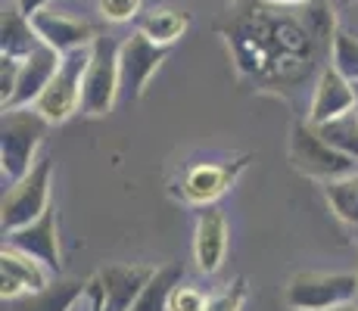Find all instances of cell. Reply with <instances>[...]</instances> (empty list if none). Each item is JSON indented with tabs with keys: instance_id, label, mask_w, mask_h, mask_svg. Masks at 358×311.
<instances>
[{
	"instance_id": "obj_2",
	"label": "cell",
	"mask_w": 358,
	"mask_h": 311,
	"mask_svg": "<svg viewBox=\"0 0 358 311\" xmlns=\"http://www.w3.org/2000/svg\"><path fill=\"white\" fill-rule=\"evenodd\" d=\"M50 122L34 106L3 109L0 119V171L6 184L22 181L38 165V147L44 143Z\"/></svg>"
},
{
	"instance_id": "obj_31",
	"label": "cell",
	"mask_w": 358,
	"mask_h": 311,
	"mask_svg": "<svg viewBox=\"0 0 358 311\" xmlns=\"http://www.w3.org/2000/svg\"><path fill=\"white\" fill-rule=\"evenodd\" d=\"M334 311H358V299L355 302H346V305H340V308H334Z\"/></svg>"
},
{
	"instance_id": "obj_17",
	"label": "cell",
	"mask_w": 358,
	"mask_h": 311,
	"mask_svg": "<svg viewBox=\"0 0 358 311\" xmlns=\"http://www.w3.org/2000/svg\"><path fill=\"white\" fill-rule=\"evenodd\" d=\"M41 47V38L34 31L31 19L16 10V3L6 6L3 19H0V57L13 59H29Z\"/></svg>"
},
{
	"instance_id": "obj_20",
	"label": "cell",
	"mask_w": 358,
	"mask_h": 311,
	"mask_svg": "<svg viewBox=\"0 0 358 311\" xmlns=\"http://www.w3.org/2000/svg\"><path fill=\"white\" fill-rule=\"evenodd\" d=\"M324 196L330 203V212L352 231V237L358 240V171L346 178L324 184Z\"/></svg>"
},
{
	"instance_id": "obj_30",
	"label": "cell",
	"mask_w": 358,
	"mask_h": 311,
	"mask_svg": "<svg viewBox=\"0 0 358 311\" xmlns=\"http://www.w3.org/2000/svg\"><path fill=\"white\" fill-rule=\"evenodd\" d=\"M265 3H278V6H299V3H308V0H265Z\"/></svg>"
},
{
	"instance_id": "obj_12",
	"label": "cell",
	"mask_w": 358,
	"mask_h": 311,
	"mask_svg": "<svg viewBox=\"0 0 358 311\" xmlns=\"http://www.w3.org/2000/svg\"><path fill=\"white\" fill-rule=\"evenodd\" d=\"M228 255V218L218 205H203L194 231V259L199 274H218Z\"/></svg>"
},
{
	"instance_id": "obj_3",
	"label": "cell",
	"mask_w": 358,
	"mask_h": 311,
	"mask_svg": "<svg viewBox=\"0 0 358 311\" xmlns=\"http://www.w3.org/2000/svg\"><path fill=\"white\" fill-rule=\"evenodd\" d=\"M358 299L355 271H299L287 280L284 302L293 311H334Z\"/></svg>"
},
{
	"instance_id": "obj_4",
	"label": "cell",
	"mask_w": 358,
	"mask_h": 311,
	"mask_svg": "<svg viewBox=\"0 0 358 311\" xmlns=\"http://www.w3.org/2000/svg\"><path fill=\"white\" fill-rule=\"evenodd\" d=\"M122 41L113 34H100L91 44V62H87L85 75V100H81V113L85 115H106L113 113L115 100L122 91Z\"/></svg>"
},
{
	"instance_id": "obj_26",
	"label": "cell",
	"mask_w": 358,
	"mask_h": 311,
	"mask_svg": "<svg viewBox=\"0 0 358 311\" xmlns=\"http://www.w3.org/2000/svg\"><path fill=\"white\" fill-rule=\"evenodd\" d=\"M19 68H22V59L0 57V106H6L13 100V94H16Z\"/></svg>"
},
{
	"instance_id": "obj_21",
	"label": "cell",
	"mask_w": 358,
	"mask_h": 311,
	"mask_svg": "<svg viewBox=\"0 0 358 311\" xmlns=\"http://www.w3.org/2000/svg\"><path fill=\"white\" fill-rule=\"evenodd\" d=\"M315 131L324 137L336 153H343V156L352 159V162H358V109L340 115V119H334V122L315 124Z\"/></svg>"
},
{
	"instance_id": "obj_22",
	"label": "cell",
	"mask_w": 358,
	"mask_h": 311,
	"mask_svg": "<svg viewBox=\"0 0 358 311\" xmlns=\"http://www.w3.org/2000/svg\"><path fill=\"white\" fill-rule=\"evenodd\" d=\"M181 283V268H159L156 277L143 287V293L137 296V302L131 305V311H169L171 289Z\"/></svg>"
},
{
	"instance_id": "obj_9",
	"label": "cell",
	"mask_w": 358,
	"mask_h": 311,
	"mask_svg": "<svg viewBox=\"0 0 358 311\" xmlns=\"http://www.w3.org/2000/svg\"><path fill=\"white\" fill-rule=\"evenodd\" d=\"M50 268L41 265L38 259L19 252L16 246L3 243L0 249V296L3 302H19L31 293H41V289L50 287Z\"/></svg>"
},
{
	"instance_id": "obj_13",
	"label": "cell",
	"mask_w": 358,
	"mask_h": 311,
	"mask_svg": "<svg viewBox=\"0 0 358 311\" xmlns=\"http://www.w3.org/2000/svg\"><path fill=\"white\" fill-rule=\"evenodd\" d=\"M352 109H358L355 85L349 78H343L334 66H324L318 75V85H315L312 103H308L306 122L324 124V122H334V119H340V115L352 113Z\"/></svg>"
},
{
	"instance_id": "obj_32",
	"label": "cell",
	"mask_w": 358,
	"mask_h": 311,
	"mask_svg": "<svg viewBox=\"0 0 358 311\" xmlns=\"http://www.w3.org/2000/svg\"><path fill=\"white\" fill-rule=\"evenodd\" d=\"M355 100H358V85H355Z\"/></svg>"
},
{
	"instance_id": "obj_14",
	"label": "cell",
	"mask_w": 358,
	"mask_h": 311,
	"mask_svg": "<svg viewBox=\"0 0 358 311\" xmlns=\"http://www.w3.org/2000/svg\"><path fill=\"white\" fill-rule=\"evenodd\" d=\"M31 25L38 31L41 44L53 47L57 53H75V50H85L91 47L94 41L100 38L97 29L91 22H81V19H72V16H63V13H53V10H44L38 16H31Z\"/></svg>"
},
{
	"instance_id": "obj_24",
	"label": "cell",
	"mask_w": 358,
	"mask_h": 311,
	"mask_svg": "<svg viewBox=\"0 0 358 311\" xmlns=\"http://www.w3.org/2000/svg\"><path fill=\"white\" fill-rule=\"evenodd\" d=\"M246 299H250V287H246V277H237L228 287H222L215 296H209V305L206 311H243Z\"/></svg>"
},
{
	"instance_id": "obj_10",
	"label": "cell",
	"mask_w": 358,
	"mask_h": 311,
	"mask_svg": "<svg viewBox=\"0 0 358 311\" xmlns=\"http://www.w3.org/2000/svg\"><path fill=\"white\" fill-rule=\"evenodd\" d=\"M169 57V47H159L147 38V34L134 31L131 38L122 41V87L131 94V96H143L147 91L150 78L156 75V68L165 62Z\"/></svg>"
},
{
	"instance_id": "obj_11",
	"label": "cell",
	"mask_w": 358,
	"mask_h": 311,
	"mask_svg": "<svg viewBox=\"0 0 358 311\" xmlns=\"http://www.w3.org/2000/svg\"><path fill=\"white\" fill-rule=\"evenodd\" d=\"M3 237H6L3 243L16 246L19 252L38 259L41 265H47L50 271H59V265H63V252H59V224H57V209H53V205L38 221L19 227V231H13V233H3Z\"/></svg>"
},
{
	"instance_id": "obj_16",
	"label": "cell",
	"mask_w": 358,
	"mask_h": 311,
	"mask_svg": "<svg viewBox=\"0 0 358 311\" xmlns=\"http://www.w3.org/2000/svg\"><path fill=\"white\" fill-rule=\"evenodd\" d=\"M156 271H159V268H153V265H106V268H100L97 277L103 283V293H106V308L103 311H131L137 296L143 293V287L156 277Z\"/></svg>"
},
{
	"instance_id": "obj_27",
	"label": "cell",
	"mask_w": 358,
	"mask_h": 311,
	"mask_svg": "<svg viewBox=\"0 0 358 311\" xmlns=\"http://www.w3.org/2000/svg\"><path fill=\"white\" fill-rule=\"evenodd\" d=\"M100 13L109 22H131L141 16V0H100Z\"/></svg>"
},
{
	"instance_id": "obj_18",
	"label": "cell",
	"mask_w": 358,
	"mask_h": 311,
	"mask_svg": "<svg viewBox=\"0 0 358 311\" xmlns=\"http://www.w3.org/2000/svg\"><path fill=\"white\" fill-rule=\"evenodd\" d=\"M187 29H190V13L171 10V6H153L143 16H137V31L147 34L159 47H171L178 38H184Z\"/></svg>"
},
{
	"instance_id": "obj_6",
	"label": "cell",
	"mask_w": 358,
	"mask_h": 311,
	"mask_svg": "<svg viewBox=\"0 0 358 311\" xmlns=\"http://www.w3.org/2000/svg\"><path fill=\"white\" fill-rule=\"evenodd\" d=\"M87 62H91V47L85 50L66 53L59 62V72L53 75L50 87L38 96L34 109L44 115L50 124H63L81 109L85 100V75H87Z\"/></svg>"
},
{
	"instance_id": "obj_28",
	"label": "cell",
	"mask_w": 358,
	"mask_h": 311,
	"mask_svg": "<svg viewBox=\"0 0 358 311\" xmlns=\"http://www.w3.org/2000/svg\"><path fill=\"white\" fill-rule=\"evenodd\" d=\"M103 308H106V293H103V283H100V277H91L72 311H103Z\"/></svg>"
},
{
	"instance_id": "obj_7",
	"label": "cell",
	"mask_w": 358,
	"mask_h": 311,
	"mask_svg": "<svg viewBox=\"0 0 358 311\" xmlns=\"http://www.w3.org/2000/svg\"><path fill=\"white\" fill-rule=\"evenodd\" d=\"M290 159L293 165L308 178H318V181H336V178H346L355 171V165L349 156L336 153L324 137L315 131L312 122H296L290 131Z\"/></svg>"
},
{
	"instance_id": "obj_19",
	"label": "cell",
	"mask_w": 358,
	"mask_h": 311,
	"mask_svg": "<svg viewBox=\"0 0 358 311\" xmlns=\"http://www.w3.org/2000/svg\"><path fill=\"white\" fill-rule=\"evenodd\" d=\"M87 280H53L47 289H41V293H31L25 296V299L13 302V311H72L75 302L81 299V293H85Z\"/></svg>"
},
{
	"instance_id": "obj_15",
	"label": "cell",
	"mask_w": 358,
	"mask_h": 311,
	"mask_svg": "<svg viewBox=\"0 0 358 311\" xmlns=\"http://www.w3.org/2000/svg\"><path fill=\"white\" fill-rule=\"evenodd\" d=\"M59 62H63V53H57L53 47L41 44L38 50L31 53L29 59H22V68H19V81H16V94L6 103L3 109H25L34 106L38 96L50 87L53 75L59 72Z\"/></svg>"
},
{
	"instance_id": "obj_33",
	"label": "cell",
	"mask_w": 358,
	"mask_h": 311,
	"mask_svg": "<svg viewBox=\"0 0 358 311\" xmlns=\"http://www.w3.org/2000/svg\"><path fill=\"white\" fill-rule=\"evenodd\" d=\"M346 3H358V0H346Z\"/></svg>"
},
{
	"instance_id": "obj_8",
	"label": "cell",
	"mask_w": 358,
	"mask_h": 311,
	"mask_svg": "<svg viewBox=\"0 0 358 311\" xmlns=\"http://www.w3.org/2000/svg\"><path fill=\"white\" fill-rule=\"evenodd\" d=\"M250 165V156L237 159H222V162H196L184 171L181 178V196L190 205H215L234 184L240 181V175Z\"/></svg>"
},
{
	"instance_id": "obj_29",
	"label": "cell",
	"mask_w": 358,
	"mask_h": 311,
	"mask_svg": "<svg viewBox=\"0 0 358 311\" xmlns=\"http://www.w3.org/2000/svg\"><path fill=\"white\" fill-rule=\"evenodd\" d=\"M13 3H16V10L22 13V16L31 19V16H38V13H44L50 0H13Z\"/></svg>"
},
{
	"instance_id": "obj_25",
	"label": "cell",
	"mask_w": 358,
	"mask_h": 311,
	"mask_svg": "<svg viewBox=\"0 0 358 311\" xmlns=\"http://www.w3.org/2000/svg\"><path fill=\"white\" fill-rule=\"evenodd\" d=\"M209 299H206L203 289H196L194 283H178L171 289V299H169V311H206Z\"/></svg>"
},
{
	"instance_id": "obj_23",
	"label": "cell",
	"mask_w": 358,
	"mask_h": 311,
	"mask_svg": "<svg viewBox=\"0 0 358 311\" xmlns=\"http://www.w3.org/2000/svg\"><path fill=\"white\" fill-rule=\"evenodd\" d=\"M330 66L349 78L352 85H358V38L352 31L340 29L334 34V44H330Z\"/></svg>"
},
{
	"instance_id": "obj_5",
	"label": "cell",
	"mask_w": 358,
	"mask_h": 311,
	"mask_svg": "<svg viewBox=\"0 0 358 311\" xmlns=\"http://www.w3.org/2000/svg\"><path fill=\"white\" fill-rule=\"evenodd\" d=\"M50 178H53V159H38V165L22 178L10 184L0 203V227L3 233H13L19 227L31 224L50 209Z\"/></svg>"
},
{
	"instance_id": "obj_1",
	"label": "cell",
	"mask_w": 358,
	"mask_h": 311,
	"mask_svg": "<svg viewBox=\"0 0 358 311\" xmlns=\"http://www.w3.org/2000/svg\"><path fill=\"white\" fill-rule=\"evenodd\" d=\"M336 31L340 29L327 0H308L299 6L268 3L234 22L228 44L240 72L284 87L299 85L312 72L321 47L334 44Z\"/></svg>"
}]
</instances>
